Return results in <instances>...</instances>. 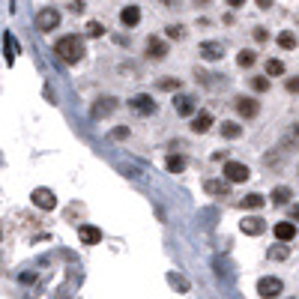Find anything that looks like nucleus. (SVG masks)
Returning <instances> with one entry per match:
<instances>
[{
    "label": "nucleus",
    "instance_id": "f257e3e1",
    "mask_svg": "<svg viewBox=\"0 0 299 299\" xmlns=\"http://www.w3.org/2000/svg\"><path fill=\"white\" fill-rule=\"evenodd\" d=\"M54 54H57L63 63H78V60H81L87 51H84V42H81L78 36H63V39H57Z\"/></svg>",
    "mask_w": 299,
    "mask_h": 299
},
{
    "label": "nucleus",
    "instance_id": "f03ea898",
    "mask_svg": "<svg viewBox=\"0 0 299 299\" xmlns=\"http://www.w3.org/2000/svg\"><path fill=\"white\" fill-rule=\"evenodd\" d=\"M282 290H284V284H282V278H275V275H266V278L257 282V293L264 299H275Z\"/></svg>",
    "mask_w": 299,
    "mask_h": 299
},
{
    "label": "nucleus",
    "instance_id": "7ed1b4c3",
    "mask_svg": "<svg viewBox=\"0 0 299 299\" xmlns=\"http://www.w3.org/2000/svg\"><path fill=\"white\" fill-rule=\"evenodd\" d=\"M248 176H251V171H248V165H243V162H228L225 165V180L228 183H246Z\"/></svg>",
    "mask_w": 299,
    "mask_h": 299
},
{
    "label": "nucleus",
    "instance_id": "20e7f679",
    "mask_svg": "<svg viewBox=\"0 0 299 299\" xmlns=\"http://www.w3.org/2000/svg\"><path fill=\"white\" fill-rule=\"evenodd\" d=\"M57 24H60V12H57V9H51V6H48V9H42V12L36 15V30H42V33L54 30Z\"/></svg>",
    "mask_w": 299,
    "mask_h": 299
},
{
    "label": "nucleus",
    "instance_id": "39448f33",
    "mask_svg": "<svg viewBox=\"0 0 299 299\" xmlns=\"http://www.w3.org/2000/svg\"><path fill=\"white\" fill-rule=\"evenodd\" d=\"M233 108H236V114H240V117H246V120L257 117V111H261V105H257L254 99H248V96H240V99H233Z\"/></svg>",
    "mask_w": 299,
    "mask_h": 299
},
{
    "label": "nucleus",
    "instance_id": "423d86ee",
    "mask_svg": "<svg viewBox=\"0 0 299 299\" xmlns=\"http://www.w3.org/2000/svg\"><path fill=\"white\" fill-rule=\"evenodd\" d=\"M30 201H33L39 210H54V207H57V197H54L51 189H33Z\"/></svg>",
    "mask_w": 299,
    "mask_h": 299
},
{
    "label": "nucleus",
    "instance_id": "0eeeda50",
    "mask_svg": "<svg viewBox=\"0 0 299 299\" xmlns=\"http://www.w3.org/2000/svg\"><path fill=\"white\" fill-rule=\"evenodd\" d=\"M197 54H201L204 60H222V57H225V45L215 42V39H210V42H201Z\"/></svg>",
    "mask_w": 299,
    "mask_h": 299
},
{
    "label": "nucleus",
    "instance_id": "6e6552de",
    "mask_svg": "<svg viewBox=\"0 0 299 299\" xmlns=\"http://www.w3.org/2000/svg\"><path fill=\"white\" fill-rule=\"evenodd\" d=\"M78 240L84 246H96V243H102V230L96 228V225H81L78 228Z\"/></svg>",
    "mask_w": 299,
    "mask_h": 299
},
{
    "label": "nucleus",
    "instance_id": "1a4fd4ad",
    "mask_svg": "<svg viewBox=\"0 0 299 299\" xmlns=\"http://www.w3.org/2000/svg\"><path fill=\"white\" fill-rule=\"evenodd\" d=\"M147 57H150V60H165V57H168V45H165L158 36H150V39H147Z\"/></svg>",
    "mask_w": 299,
    "mask_h": 299
},
{
    "label": "nucleus",
    "instance_id": "9d476101",
    "mask_svg": "<svg viewBox=\"0 0 299 299\" xmlns=\"http://www.w3.org/2000/svg\"><path fill=\"white\" fill-rule=\"evenodd\" d=\"M210 126H212V114H210V111H197V114L192 117V132H194V135L210 132Z\"/></svg>",
    "mask_w": 299,
    "mask_h": 299
},
{
    "label": "nucleus",
    "instance_id": "9b49d317",
    "mask_svg": "<svg viewBox=\"0 0 299 299\" xmlns=\"http://www.w3.org/2000/svg\"><path fill=\"white\" fill-rule=\"evenodd\" d=\"M240 228H243V233H248V236H261V233L266 230V225H264V218H261V215H248Z\"/></svg>",
    "mask_w": 299,
    "mask_h": 299
},
{
    "label": "nucleus",
    "instance_id": "f8f14e48",
    "mask_svg": "<svg viewBox=\"0 0 299 299\" xmlns=\"http://www.w3.org/2000/svg\"><path fill=\"white\" fill-rule=\"evenodd\" d=\"M272 233H275L278 243H290V240L296 236V225H293V222H278V225L272 228Z\"/></svg>",
    "mask_w": 299,
    "mask_h": 299
},
{
    "label": "nucleus",
    "instance_id": "ddd939ff",
    "mask_svg": "<svg viewBox=\"0 0 299 299\" xmlns=\"http://www.w3.org/2000/svg\"><path fill=\"white\" fill-rule=\"evenodd\" d=\"M204 189H207V194L228 197V194H230V183H228V180H207V183H204Z\"/></svg>",
    "mask_w": 299,
    "mask_h": 299
},
{
    "label": "nucleus",
    "instance_id": "4468645a",
    "mask_svg": "<svg viewBox=\"0 0 299 299\" xmlns=\"http://www.w3.org/2000/svg\"><path fill=\"white\" fill-rule=\"evenodd\" d=\"M129 105H132V111H138V114H144V117H147V114H156V102H153L150 96H135Z\"/></svg>",
    "mask_w": 299,
    "mask_h": 299
},
{
    "label": "nucleus",
    "instance_id": "2eb2a0df",
    "mask_svg": "<svg viewBox=\"0 0 299 299\" xmlns=\"http://www.w3.org/2000/svg\"><path fill=\"white\" fill-rule=\"evenodd\" d=\"M174 105H176V114H183V117H194V114H197V111H194V99L192 96H176Z\"/></svg>",
    "mask_w": 299,
    "mask_h": 299
},
{
    "label": "nucleus",
    "instance_id": "dca6fc26",
    "mask_svg": "<svg viewBox=\"0 0 299 299\" xmlns=\"http://www.w3.org/2000/svg\"><path fill=\"white\" fill-rule=\"evenodd\" d=\"M114 108H117V102H114L111 96H105V99H99V102L93 105V117H96V120H99V117H108Z\"/></svg>",
    "mask_w": 299,
    "mask_h": 299
},
{
    "label": "nucleus",
    "instance_id": "f3484780",
    "mask_svg": "<svg viewBox=\"0 0 299 299\" xmlns=\"http://www.w3.org/2000/svg\"><path fill=\"white\" fill-rule=\"evenodd\" d=\"M120 21H123V27H135L141 21V9L138 6H126L123 12H120Z\"/></svg>",
    "mask_w": 299,
    "mask_h": 299
},
{
    "label": "nucleus",
    "instance_id": "a211bd4d",
    "mask_svg": "<svg viewBox=\"0 0 299 299\" xmlns=\"http://www.w3.org/2000/svg\"><path fill=\"white\" fill-rule=\"evenodd\" d=\"M240 135H243V126H240V123H233V120H225V123H222V138L236 141Z\"/></svg>",
    "mask_w": 299,
    "mask_h": 299
},
{
    "label": "nucleus",
    "instance_id": "6ab92c4d",
    "mask_svg": "<svg viewBox=\"0 0 299 299\" xmlns=\"http://www.w3.org/2000/svg\"><path fill=\"white\" fill-rule=\"evenodd\" d=\"M290 197H293V192H290L287 186H278V189H272V204H278V207H284Z\"/></svg>",
    "mask_w": 299,
    "mask_h": 299
},
{
    "label": "nucleus",
    "instance_id": "aec40b11",
    "mask_svg": "<svg viewBox=\"0 0 299 299\" xmlns=\"http://www.w3.org/2000/svg\"><path fill=\"white\" fill-rule=\"evenodd\" d=\"M264 204H266V197H264V194H257V192L246 194V201H243V207H246V210H261Z\"/></svg>",
    "mask_w": 299,
    "mask_h": 299
},
{
    "label": "nucleus",
    "instance_id": "412c9836",
    "mask_svg": "<svg viewBox=\"0 0 299 299\" xmlns=\"http://www.w3.org/2000/svg\"><path fill=\"white\" fill-rule=\"evenodd\" d=\"M165 168H168L171 174H183V171H186V158H183V156H168Z\"/></svg>",
    "mask_w": 299,
    "mask_h": 299
},
{
    "label": "nucleus",
    "instance_id": "4be33fe9",
    "mask_svg": "<svg viewBox=\"0 0 299 299\" xmlns=\"http://www.w3.org/2000/svg\"><path fill=\"white\" fill-rule=\"evenodd\" d=\"M296 42H299V39H296V33H290V30H284V33L278 36V45H282L284 51H290V48H296Z\"/></svg>",
    "mask_w": 299,
    "mask_h": 299
},
{
    "label": "nucleus",
    "instance_id": "5701e85b",
    "mask_svg": "<svg viewBox=\"0 0 299 299\" xmlns=\"http://www.w3.org/2000/svg\"><path fill=\"white\" fill-rule=\"evenodd\" d=\"M290 257V248L287 246H272L269 248V261H287Z\"/></svg>",
    "mask_w": 299,
    "mask_h": 299
},
{
    "label": "nucleus",
    "instance_id": "b1692460",
    "mask_svg": "<svg viewBox=\"0 0 299 299\" xmlns=\"http://www.w3.org/2000/svg\"><path fill=\"white\" fill-rule=\"evenodd\" d=\"M254 60H257V57H254V51H240V57H236V63H240V66H243V69H248V66H254Z\"/></svg>",
    "mask_w": 299,
    "mask_h": 299
},
{
    "label": "nucleus",
    "instance_id": "393cba45",
    "mask_svg": "<svg viewBox=\"0 0 299 299\" xmlns=\"http://www.w3.org/2000/svg\"><path fill=\"white\" fill-rule=\"evenodd\" d=\"M282 72H284L282 60H266V75H282Z\"/></svg>",
    "mask_w": 299,
    "mask_h": 299
},
{
    "label": "nucleus",
    "instance_id": "a878e982",
    "mask_svg": "<svg viewBox=\"0 0 299 299\" xmlns=\"http://www.w3.org/2000/svg\"><path fill=\"white\" fill-rule=\"evenodd\" d=\"M105 33V24L102 21H90L87 24V36H102Z\"/></svg>",
    "mask_w": 299,
    "mask_h": 299
},
{
    "label": "nucleus",
    "instance_id": "bb28decb",
    "mask_svg": "<svg viewBox=\"0 0 299 299\" xmlns=\"http://www.w3.org/2000/svg\"><path fill=\"white\" fill-rule=\"evenodd\" d=\"M168 282L174 284L176 290H183V293H186V290H189V282H186V278H183V275H168Z\"/></svg>",
    "mask_w": 299,
    "mask_h": 299
},
{
    "label": "nucleus",
    "instance_id": "cd10ccee",
    "mask_svg": "<svg viewBox=\"0 0 299 299\" xmlns=\"http://www.w3.org/2000/svg\"><path fill=\"white\" fill-rule=\"evenodd\" d=\"M251 87L257 90V93H266L269 90V78H251Z\"/></svg>",
    "mask_w": 299,
    "mask_h": 299
},
{
    "label": "nucleus",
    "instance_id": "c85d7f7f",
    "mask_svg": "<svg viewBox=\"0 0 299 299\" xmlns=\"http://www.w3.org/2000/svg\"><path fill=\"white\" fill-rule=\"evenodd\" d=\"M176 87H180L176 78H162V81H158V90H176Z\"/></svg>",
    "mask_w": 299,
    "mask_h": 299
},
{
    "label": "nucleus",
    "instance_id": "c756f323",
    "mask_svg": "<svg viewBox=\"0 0 299 299\" xmlns=\"http://www.w3.org/2000/svg\"><path fill=\"white\" fill-rule=\"evenodd\" d=\"M111 138H114V141H123V138H129V129H126V126L114 129V132H111Z\"/></svg>",
    "mask_w": 299,
    "mask_h": 299
},
{
    "label": "nucleus",
    "instance_id": "7c9ffc66",
    "mask_svg": "<svg viewBox=\"0 0 299 299\" xmlns=\"http://www.w3.org/2000/svg\"><path fill=\"white\" fill-rule=\"evenodd\" d=\"M168 36H171V39H183V27H180V24H171V27H168Z\"/></svg>",
    "mask_w": 299,
    "mask_h": 299
},
{
    "label": "nucleus",
    "instance_id": "2f4dec72",
    "mask_svg": "<svg viewBox=\"0 0 299 299\" xmlns=\"http://www.w3.org/2000/svg\"><path fill=\"white\" fill-rule=\"evenodd\" d=\"M287 90L290 93H299V78H287Z\"/></svg>",
    "mask_w": 299,
    "mask_h": 299
},
{
    "label": "nucleus",
    "instance_id": "473e14b6",
    "mask_svg": "<svg viewBox=\"0 0 299 299\" xmlns=\"http://www.w3.org/2000/svg\"><path fill=\"white\" fill-rule=\"evenodd\" d=\"M254 39H257V42H266V30L264 27H254Z\"/></svg>",
    "mask_w": 299,
    "mask_h": 299
},
{
    "label": "nucleus",
    "instance_id": "72a5a7b5",
    "mask_svg": "<svg viewBox=\"0 0 299 299\" xmlns=\"http://www.w3.org/2000/svg\"><path fill=\"white\" fill-rule=\"evenodd\" d=\"M290 222H293V225L299 222V204H293V210H290Z\"/></svg>",
    "mask_w": 299,
    "mask_h": 299
},
{
    "label": "nucleus",
    "instance_id": "f704fd0d",
    "mask_svg": "<svg viewBox=\"0 0 299 299\" xmlns=\"http://www.w3.org/2000/svg\"><path fill=\"white\" fill-rule=\"evenodd\" d=\"M69 9L72 12H84V3H81V0H78V3H69Z\"/></svg>",
    "mask_w": 299,
    "mask_h": 299
},
{
    "label": "nucleus",
    "instance_id": "c9c22d12",
    "mask_svg": "<svg viewBox=\"0 0 299 299\" xmlns=\"http://www.w3.org/2000/svg\"><path fill=\"white\" fill-rule=\"evenodd\" d=\"M0 240H3V230H0Z\"/></svg>",
    "mask_w": 299,
    "mask_h": 299
}]
</instances>
